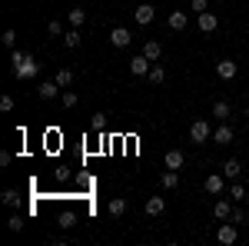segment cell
Wrapping results in <instances>:
<instances>
[{
    "label": "cell",
    "mask_w": 249,
    "mask_h": 246,
    "mask_svg": "<svg viewBox=\"0 0 249 246\" xmlns=\"http://www.w3.org/2000/svg\"><path fill=\"white\" fill-rule=\"evenodd\" d=\"M10 63H14V76L17 80H34L40 74V63L30 54H20V50H10Z\"/></svg>",
    "instance_id": "obj_1"
},
{
    "label": "cell",
    "mask_w": 249,
    "mask_h": 246,
    "mask_svg": "<svg viewBox=\"0 0 249 246\" xmlns=\"http://www.w3.org/2000/svg\"><path fill=\"white\" fill-rule=\"evenodd\" d=\"M190 140H193V143H206V140H213L210 120H193V123H190Z\"/></svg>",
    "instance_id": "obj_2"
},
{
    "label": "cell",
    "mask_w": 249,
    "mask_h": 246,
    "mask_svg": "<svg viewBox=\"0 0 249 246\" xmlns=\"http://www.w3.org/2000/svg\"><path fill=\"white\" fill-rule=\"evenodd\" d=\"M216 240H219L223 246L236 243V240H239V227H236L232 220H223V223H219V229H216Z\"/></svg>",
    "instance_id": "obj_3"
},
{
    "label": "cell",
    "mask_w": 249,
    "mask_h": 246,
    "mask_svg": "<svg viewBox=\"0 0 249 246\" xmlns=\"http://www.w3.org/2000/svg\"><path fill=\"white\" fill-rule=\"evenodd\" d=\"M196 27H199L203 34H216V30H219V17H216L213 10H203V14H196Z\"/></svg>",
    "instance_id": "obj_4"
},
{
    "label": "cell",
    "mask_w": 249,
    "mask_h": 246,
    "mask_svg": "<svg viewBox=\"0 0 249 246\" xmlns=\"http://www.w3.org/2000/svg\"><path fill=\"white\" fill-rule=\"evenodd\" d=\"M150 67H153V60L146 57V54L130 57V74H133V76H150Z\"/></svg>",
    "instance_id": "obj_5"
},
{
    "label": "cell",
    "mask_w": 249,
    "mask_h": 246,
    "mask_svg": "<svg viewBox=\"0 0 249 246\" xmlns=\"http://www.w3.org/2000/svg\"><path fill=\"white\" fill-rule=\"evenodd\" d=\"M110 43H113L116 50H126V47L133 43V34H130L126 27H113V30H110Z\"/></svg>",
    "instance_id": "obj_6"
},
{
    "label": "cell",
    "mask_w": 249,
    "mask_h": 246,
    "mask_svg": "<svg viewBox=\"0 0 249 246\" xmlns=\"http://www.w3.org/2000/svg\"><path fill=\"white\" fill-rule=\"evenodd\" d=\"M133 20L140 23V27H150V23L156 20V10H153V3H140V7L133 10Z\"/></svg>",
    "instance_id": "obj_7"
},
{
    "label": "cell",
    "mask_w": 249,
    "mask_h": 246,
    "mask_svg": "<svg viewBox=\"0 0 249 246\" xmlns=\"http://www.w3.org/2000/svg\"><path fill=\"white\" fill-rule=\"evenodd\" d=\"M60 94H63V87H60L57 80H43V83L37 87V96H40V100H57Z\"/></svg>",
    "instance_id": "obj_8"
},
{
    "label": "cell",
    "mask_w": 249,
    "mask_h": 246,
    "mask_svg": "<svg viewBox=\"0 0 249 246\" xmlns=\"http://www.w3.org/2000/svg\"><path fill=\"white\" fill-rule=\"evenodd\" d=\"M232 136H236V133H232L230 123H219V127L213 130V143H216V147H226V143H232Z\"/></svg>",
    "instance_id": "obj_9"
},
{
    "label": "cell",
    "mask_w": 249,
    "mask_h": 246,
    "mask_svg": "<svg viewBox=\"0 0 249 246\" xmlns=\"http://www.w3.org/2000/svg\"><path fill=\"white\" fill-rule=\"evenodd\" d=\"M203 187H206V193H213V196H219V193H223V187H226V176H223V173H210Z\"/></svg>",
    "instance_id": "obj_10"
},
{
    "label": "cell",
    "mask_w": 249,
    "mask_h": 246,
    "mask_svg": "<svg viewBox=\"0 0 249 246\" xmlns=\"http://www.w3.org/2000/svg\"><path fill=\"white\" fill-rule=\"evenodd\" d=\"M236 74H239V67H236L232 60H219V63H216V76H219V80H236Z\"/></svg>",
    "instance_id": "obj_11"
},
{
    "label": "cell",
    "mask_w": 249,
    "mask_h": 246,
    "mask_svg": "<svg viewBox=\"0 0 249 246\" xmlns=\"http://www.w3.org/2000/svg\"><path fill=\"white\" fill-rule=\"evenodd\" d=\"M163 163H166V170H183L186 156H183V150H166V156H163Z\"/></svg>",
    "instance_id": "obj_12"
},
{
    "label": "cell",
    "mask_w": 249,
    "mask_h": 246,
    "mask_svg": "<svg viewBox=\"0 0 249 246\" xmlns=\"http://www.w3.org/2000/svg\"><path fill=\"white\" fill-rule=\"evenodd\" d=\"M166 23H170L173 30H186V27H190V17H186V10H170Z\"/></svg>",
    "instance_id": "obj_13"
},
{
    "label": "cell",
    "mask_w": 249,
    "mask_h": 246,
    "mask_svg": "<svg viewBox=\"0 0 249 246\" xmlns=\"http://www.w3.org/2000/svg\"><path fill=\"white\" fill-rule=\"evenodd\" d=\"M213 116H216L219 123H230V116H232V107L226 103V100H216V103H213Z\"/></svg>",
    "instance_id": "obj_14"
},
{
    "label": "cell",
    "mask_w": 249,
    "mask_h": 246,
    "mask_svg": "<svg viewBox=\"0 0 249 246\" xmlns=\"http://www.w3.org/2000/svg\"><path fill=\"white\" fill-rule=\"evenodd\" d=\"M143 209H146V216H160V213L166 209V200H163V196H150V200L143 203Z\"/></svg>",
    "instance_id": "obj_15"
},
{
    "label": "cell",
    "mask_w": 249,
    "mask_h": 246,
    "mask_svg": "<svg viewBox=\"0 0 249 246\" xmlns=\"http://www.w3.org/2000/svg\"><path fill=\"white\" fill-rule=\"evenodd\" d=\"M126 207H130V203H126V196H113V200L107 203V213L116 220V216H123V213H126Z\"/></svg>",
    "instance_id": "obj_16"
},
{
    "label": "cell",
    "mask_w": 249,
    "mask_h": 246,
    "mask_svg": "<svg viewBox=\"0 0 249 246\" xmlns=\"http://www.w3.org/2000/svg\"><path fill=\"white\" fill-rule=\"evenodd\" d=\"M143 54L153 60V63H160V57H163V43H160V40H146V43H143Z\"/></svg>",
    "instance_id": "obj_17"
},
{
    "label": "cell",
    "mask_w": 249,
    "mask_h": 246,
    "mask_svg": "<svg viewBox=\"0 0 249 246\" xmlns=\"http://www.w3.org/2000/svg\"><path fill=\"white\" fill-rule=\"evenodd\" d=\"M230 213H232V200H216V207H213L216 220H230Z\"/></svg>",
    "instance_id": "obj_18"
},
{
    "label": "cell",
    "mask_w": 249,
    "mask_h": 246,
    "mask_svg": "<svg viewBox=\"0 0 249 246\" xmlns=\"http://www.w3.org/2000/svg\"><path fill=\"white\" fill-rule=\"evenodd\" d=\"M80 27H70V30H67V34H63V47H67V50H77L80 47Z\"/></svg>",
    "instance_id": "obj_19"
},
{
    "label": "cell",
    "mask_w": 249,
    "mask_h": 246,
    "mask_svg": "<svg viewBox=\"0 0 249 246\" xmlns=\"http://www.w3.org/2000/svg\"><path fill=\"white\" fill-rule=\"evenodd\" d=\"M67 20H70V27H83L87 23V10L83 7H73V10H67Z\"/></svg>",
    "instance_id": "obj_20"
},
{
    "label": "cell",
    "mask_w": 249,
    "mask_h": 246,
    "mask_svg": "<svg viewBox=\"0 0 249 246\" xmlns=\"http://www.w3.org/2000/svg\"><path fill=\"white\" fill-rule=\"evenodd\" d=\"M239 173H243L239 160H226V163H223V176H226V180H239Z\"/></svg>",
    "instance_id": "obj_21"
},
{
    "label": "cell",
    "mask_w": 249,
    "mask_h": 246,
    "mask_svg": "<svg viewBox=\"0 0 249 246\" xmlns=\"http://www.w3.org/2000/svg\"><path fill=\"white\" fill-rule=\"evenodd\" d=\"M160 183H163V189H176L179 187V170H166L160 176Z\"/></svg>",
    "instance_id": "obj_22"
},
{
    "label": "cell",
    "mask_w": 249,
    "mask_h": 246,
    "mask_svg": "<svg viewBox=\"0 0 249 246\" xmlns=\"http://www.w3.org/2000/svg\"><path fill=\"white\" fill-rule=\"evenodd\" d=\"M53 80H57L60 87L67 90V87H73V70H70V67H60V70H57V76H53Z\"/></svg>",
    "instance_id": "obj_23"
},
{
    "label": "cell",
    "mask_w": 249,
    "mask_h": 246,
    "mask_svg": "<svg viewBox=\"0 0 249 246\" xmlns=\"http://www.w3.org/2000/svg\"><path fill=\"white\" fill-rule=\"evenodd\" d=\"M60 103H63V107H67V110H73V107H77V103H80L77 90H70V87H67V90H63V94H60Z\"/></svg>",
    "instance_id": "obj_24"
},
{
    "label": "cell",
    "mask_w": 249,
    "mask_h": 246,
    "mask_svg": "<svg viewBox=\"0 0 249 246\" xmlns=\"http://www.w3.org/2000/svg\"><path fill=\"white\" fill-rule=\"evenodd\" d=\"M107 123H110V114H93V120H90V130L103 133V130H107Z\"/></svg>",
    "instance_id": "obj_25"
},
{
    "label": "cell",
    "mask_w": 249,
    "mask_h": 246,
    "mask_svg": "<svg viewBox=\"0 0 249 246\" xmlns=\"http://www.w3.org/2000/svg\"><path fill=\"white\" fill-rule=\"evenodd\" d=\"M0 40H3V47H10V50H17V30H10V27H7V30L0 34Z\"/></svg>",
    "instance_id": "obj_26"
},
{
    "label": "cell",
    "mask_w": 249,
    "mask_h": 246,
    "mask_svg": "<svg viewBox=\"0 0 249 246\" xmlns=\"http://www.w3.org/2000/svg\"><path fill=\"white\" fill-rule=\"evenodd\" d=\"M0 200H3L7 207H14V209L20 207V193H17V189H3V196H0Z\"/></svg>",
    "instance_id": "obj_27"
},
{
    "label": "cell",
    "mask_w": 249,
    "mask_h": 246,
    "mask_svg": "<svg viewBox=\"0 0 249 246\" xmlns=\"http://www.w3.org/2000/svg\"><path fill=\"white\" fill-rule=\"evenodd\" d=\"M230 196H232V203H243V200H246V187L232 180V189H230Z\"/></svg>",
    "instance_id": "obj_28"
},
{
    "label": "cell",
    "mask_w": 249,
    "mask_h": 246,
    "mask_svg": "<svg viewBox=\"0 0 249 246\" xmlns=\"http://www.w3.org/2000/svg\"><path fill=\"white\" fill-rule=\"evenodd\" d=\"M163 80H166V70H163L160 63H153V67H150V83H163Z\"/></svg>",
    "instance_id": "obj_29"
},
{
    "label": "cell",
    "mask_w": 249,
    "mask_h": 246,
    "mask_svg": "<svg viewBox=\"0 0 249 246\" xmlns=\"http://www.w3.org/2000/svg\"><path fill=\"white\" fill-rule=\"evenodd\" d=\"M47 34L50 37H63V23L60 20H47Z\"/></svg>",
    "instance_id": "obj_30"
},
{
    "label": "cell",
    "mask_w": 249,
    "mask_h": 246,
    "mask_svg": "<svg viewBox=\"0 0 249 246\" xmlns=\"http://www.w3.org/2000/svg\"><path fill=\"white\" fill-rule=\"evenodd\" d=\"M73 223H77V216H73V213H60V229H70Z\"/></svg>",
    "instance_id": "obj_31"
},
{
    "label": "cell",
    "mask_w": 249,
    "mask_h": 246,
    "mask_svg": "<svg viewBox=\"0 0 249 246\" xmlns=\"http://www.w3.org/2000/svg\"><path fill=\"white\" fill-rule=\"evenodd\" d=\"M7 229H14V233H20V229H23V216H10V220H7Z\"/></svg>",
    "instance_id": "obj_32"
},
{
    "label": "cell",
    "mask_w": 249,
    "mask_h": 246,
    "mask_svg": "<svg viewBox=\"0 0 249 246\" xmlns=\"http://www.w3.org/2000/svg\"><path fill=\"white\" fill-rule=\"evenodd\" d=\"M0 110H3V114H10V110H14V96H0Z\"/></svg>",
    "instance_id": "obj_33"
},
{
    "label": "cell",
    "mask_w": 249,
    "mask_h": 246,
    "mask_svg": "<svg viewBox=\"0 0 249 246\" xmlns=\"http://www.w3.org/2000/svg\"><path fill=\"white\" fill-rule=\"evenodd\" d=\"M190 10L203 14V10H210V3H206V0H190Z\"/></svg>",
    "instance_id": "obj_34"
},
{
    "label": "cell",
    "mask_w": 249,
    "mask_h": 246,
    "mask_svg": "<svg viewBox=\"0 0 249 246\" xmlns=\"http://www.w3.org/2000/svg\"><path fill=\"white\" fill-rule=\"evenodd\" d=\"M230 220H232V223H236V227H239V223H243V220H246V213H243V209H239V207H232Z\"/></svg>",
    "instance_id": "obj_35"
},
{
    "label": "cell",
    "mask_w": 249,
    "mask_h": 246,
    "mask_svg": "<svg viewBox=\"0 0 249 246\" xmlns=\"http://www.w3.org/2000/svg\"><path fill=\"white\" fill-rule=\"evenodd\" d=\"M246 120H249V103H246Z\"/></svg>",
    "instance_id": "obj_36"
},
{
    "label": "cell",
    "mask_w": 249,
    "mask_h": 246,
    "mask_svg": "<svg viewBox=\"0 0 249 246\" xmlns=\"http://www.w3.org/2000/svg\"><path fill=\"white\" fill-rule=\"evenodd\" d=\"M246 17H249V7H246Z\"/></svg>",
    "instance_id": "obj_37"
}]
</instances>
